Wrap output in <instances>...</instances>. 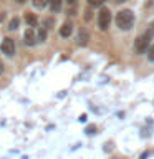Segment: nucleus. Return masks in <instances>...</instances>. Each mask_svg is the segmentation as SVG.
<instances>
[{
  "label": "nucleus",
  "mask_w": 154,
  "mask_h": 159,
  "mask_svg": "<svg viewBox=\"0 0 154 159\" xmlns=\"http://www.w3.org/2000/svg\"><path fill=\"white\" fill-rule=\"evenodd\" d=\"M88 40H89L88 32H86V30H81V32L78 33V45L84 47V45H88Z\"/></svg>",
  "instance_id": "obj_7"
},
{
  "label": "nucleus",
  "mask_w": 154,
  "mask_h": 159,
  "mask_svg": "<svg viewBox=\"0 0 154 159\" xmlns=\"http://www.w3.org/2000/svg\"><path fill=\"white\" fill-rule=\"evenodd\" d=\"M3 18H5V13H3V12H0V20H3Z\"/></svg>",
  "instance_id": "obj_18"
},
{
  "label": "nucleus",
  "mask_w": 154,
  "mask_h": 159,
  "mask_svg": "<svg viewBox=\"0 0 154 159\" xmlns=\"http://www.w3.org/2000/svg\"><path fill=\"white\" fill-rule=\"evenodd\" d=\"M109 23H111V12H109L108 8H101L98 13V27L99 30H108Z\"/></svg>",
  "instance_id": "obj_3"
},
{
  "label": "nucleus",
  "mask_w": 154,
  "mask_h": 159,
  "mask_svg": "<svg viewBox=\"0 0 154 159\" xmlns=\"http://www.w3.org/2000/svg\"><path fill=\"white\" fill-rule=\"evenodd\" d=\"M84 18H86V20L91 18V12H88V10H86V15H84Z\"/></svg>",
  "instance_id": "obj_16"
},
{
  "label": "nucleus",
  "mask_w": 154,
  "mask_h": 159,
  "mask_svg": "<svg viewBox=\"0 0 154 159\" xmlns=\"http://www.w3.org/2000/svg\"><path fill=\"white\" fill-rule=\"evenodd\" d=\"M25 22H27L28 27H37V23H38V18H37V15L32 13V12H28L27 15H25Z\"/></svg>",
  "instance_id": "obj_6"
},
{
  "label": "nucleus",
  "mask_w": 154,
  "mask_h": 159,
  "mask_svg": "<svg viewBox=\"0 0 154 159\" xmlns=\"http://www.w3.org/2000/svg\"><path fill=\"white\" fill-rule=\"evenodd\" d=\"M134 23V13L131 10H121L116 15V25L121 30H129Z\"/></svg>",
  "instance_id": "obj_1"
},
{
  "label": "nucleus",
  "mask_w": 154,
  "mask_h": 159,
  "mask_svg": "<svg viewBox=\"0 0 154 159\" xmlns=\"http://www.w3.org/2000/svg\"><path fill=\"white\" fill-rule=\"evenodd\" d=\"M2 71H3V63L0 61V73H2Z\"/></svg>",
  "instance_id": "obj_19"
},
{
  "label": "nucleus",
  "mask_w": 154,
  "mask_h": 159,
  "mask_svg": "<svg viewBox=\"0 0 154 159\" xmlns=\"http://www.w3.org/2000/svg\"><path fill=\"white\" fill-rule=\"evenodd\" d=\"M35 42H37V40H35V33H33V30H32V28H28L27 32H25V43L32 47V45H35Z\"/></svg>",
  "instance_id": "obj_8"
},
{
  "label": "nucleus",
  "mask_w": 154,
  "mask_h": 159,
  "mask_svg": "<svg viewBox=\"0 0 154 159\" xmlns=\"http://www.w3.org/2000/svg\"><path fill=\"white\" fill-rule=\"evenodd\" d=\"M38 38L42 40V42H45V38H47V30H45V28H42L38 32Z\"/></svg>",
  "instance_id": "obj_13"
},
{
  "label": "nucleus",
  "mask_w": 154,
  "mask_h": 159,
  "mask_svg": "<svg viewBox=\"0 0 154 159\" xmlns=\"http://www.w3.org/2000/svg\"><path fill=\"white\" fill-rule=\"evenodd\" d=\"M89 5H93V7H99V5L104 3V0H88Z\"/></svg>",
  "instance_id": "obj_12"
},
{
  "label": "nucleus",
  "mask_w": 154,
  "mask_h": 159,
  "mask_svg": "<svg viewBox=\"0 0 154 159\" xmlns=\"http://www.w3.org/2000/svg\"><path fill=\"white\" fill-rule=\"evenodd\" d=\"M149 60H151V61L154 60V45H152L151 48H149Z\"/></svg>",
  "instance_id": "obj_14"
},
{
  "label": "nucleus",
  "mask_w": 154,
  "mask_h": 159,
  "mask_svg": "<svg viewBox=\"0 0 154 159\" xmlns=\"http://www.w3.org/2000/svg\"><path fill=\"white\" fill-rule=\"evenodd\" d=\"M66 2H68V5H75V3H76V0H66Z\"/></svg>",
  "instance_id": "obj_17"
},
{
  "label": "nucleus",
  "mask_w": 154,
  "mask_h": 159,
  "mask_svg": "<svg viewBox=\"0 0 154 159\" xmlns=\"http://www.w3.org/2000/svg\"><path fill=\"white\" fill-rule=\"evenodd\" d=\"M50 8L53 13H57L61 10V0H50Z\"/></svg>",
  "instance_id": "obj_9"
},
{
  "label": "nucleus",
  "mask_w": 154,
  "mask_h": 159,
  "mask_svg": "<svg viewBox=\"0 0 154 159\" xmlns=\"http://www.w3.org/2000/svg\"><path fill=\"white\" fill-rule=\"evenodd\" d=\"M18 23H20V20H18L17 17H15V18H12V20H10V25H8V28H10V30H17V28H18Z\"/></svg>",
  "instance_id": "obj_10"
},
{
  "label": "nucleus",
  "mask_w": 154,
  "mask_h": 159,
  "mask_svg": "<svg viewBox=\"0 0 154 159\" xmlns=\"http://www.w3.org/2000/svg\"><path fill=\"white\" fill-rule=\"evenodd\" d=\"M94 131H96V128H94V126H88L86 128V134H93Z\"/></svg>",
  "instance_id": "obj_15"
},
{
  "label": "nucleus",
  "mask_w": 154,
  "mask_h": 159,
  "mask_svg": "<svg viewBox=\"0 0 154 159\" xmlns=\"http://www.w3.org/2000/svg\"><path fill=\"white\" fill-rule=\"evenodd\" d=\"M17 2H18V3H25L27 0H17Z\"/></svg>",
  "instance_id": "obj_21"
},
{
  "label": "nucleus",
  "mask_w": 154,
  "mask_h": 159,
  "mask_svg": "<svg viewBox=\"0 0 154 159\" xmlns=\"http://www.w3.org/2000/svg\"><path fill=\"white\" fill-rule=\"evenodd\" d=\"M48 2H50V0H33V5H35L37 8H43Z\"/></svg>",
  "instance_id": "obj_11"
},
{
  "label": "nucleus",
  "mask_w": 154,
  "mask_h": 159,
  "mask_svg": "<svg viewBox=\"0 0 154 159\" xmlns=\"http://www.w3.org/2000/svg\"><path fill=\"white\" fill-rule=\"evenodd\" d=\"M71 32H73V25H71V22H65L63 25H61V28H60V35L61 37H70L71 35Z\"/></svg>",
  "instance_id": "obj_5"
},
{
  "label": "nucleus",
  "mask_w": 154,
  "mask_h": 159,
  "mask_svg": "<svg viewBox=\"0 0 154 159\" xmlns=\"http://www.w3.org/2000/svg\"><path fill=\"white\" fill-rule=\"evenodd\" d=\"M114 2H118V3H123V2H126V0H114Z\"/></svg>",
  "instance_id": "obj_20"
},
{
  "label": "nucleus",
  "mask_w": 154,
  "mask_h": 159,
  "mask_svg": "<svg viewBox=\"0 0 154 159\" xmlns=\"http://www.w3.org/2000/svg\"><path fill=\"white\" fill-rule=\"evenodd\" d=\"M151 32H152V33H154V23H152V25H151Z\"/></svg>",
  "instance_id": "obj_22"
},
{
  "label": "nucleus",
  "mask_w": 154,
  "mask_h": 159,
  "mask_svg": "<svg viewBox=\"0 0 154 159\" xmlns=\"http://www.w3.org/2000/svg\"><path fill=\"white\" fill-rule=\"evenodd\" d=\"M0 50H2V53H5L7 57H13L15 55V43L12 38H3L2 45H0Z\"/></svg>",
  "instance_id": "obj_4"
},
{
  "label": "nucleus",
  "mask_w": 154,
  "mask_h": 159,
  "mask_svg": "<svg viewBox=\"0 0 154 159\" xmlns=\"http://www.w3.org/2000/svg\"><path fill=\"white\" fill-rule=\"evenodd\" d=\"M151 37H152V32L149 30V32H146L144 35H141V37L136 38V43H134V48H136L138 53H144L149 47V42H151Z\"/></svg>",
  "instance_id": "obj_2"
}]
</instances>
